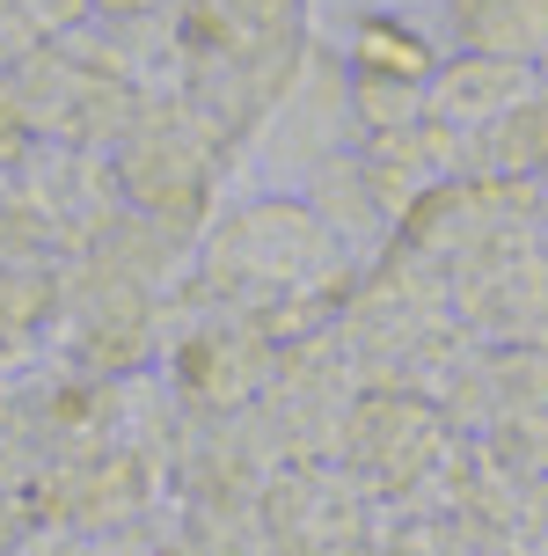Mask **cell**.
Returning <instances> with one entry per match:
<instances>
[{
    "instance_id": "cell-1",
    "label": "cell",
    "mask_w": 548,
    "mask_h": 556,
    "mask_svg": "<svg viewBox=\"0 0 548 556\" xmlns=\"http://www.w3.org/2000/svg\"><path fill=\"white\" fill-rule=\"evenodd\" d=\"M446 29L475 59H548V0H446Z\"/></svg>"
}]
</instances>
